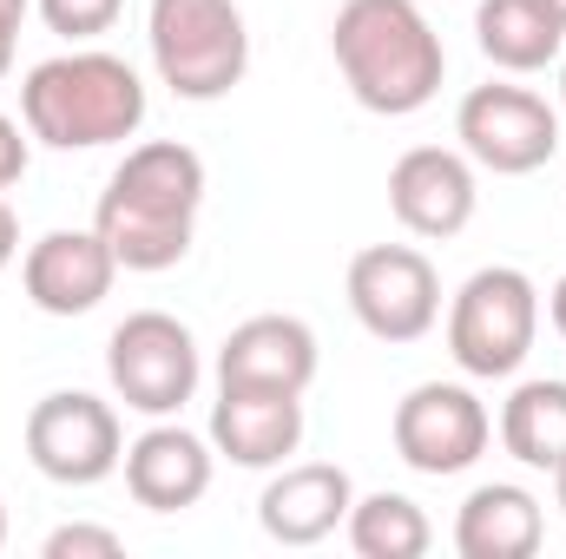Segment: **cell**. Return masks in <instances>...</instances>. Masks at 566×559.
Returning <instances> with one entry per match:
<instances>
[{"mask_svg": "<svg viewBox=\"0 0 566 559\" xmlns=\"http://www.w3.org/2000/svg\"><path fill=\"white\" fill-rule=\"evenodd\" d=\"M198 204H205V158L178 139L133 145L119 158V171L99 191L93 231L113 244L119 271H171L191 251L198 231Z\"/></svg>", "mask_w": 566, "mask_h": 559, "instance_id": "cell-1", "label": "cell"}, {"mask_svg": "<svg viewBox=\"0 0 566 559\" xmlns=\"http://www.w3.org/2000/svg\"><path fill=\"white\" fill-rule=\"evenodd\" d=\"M329 53L356 106L382 119L422 113L448 73V46L416 0H343L329 27Z\"/></svg>", "mask_w": 566, "mask_h": 559, "instance_id": "cell-2", "label": "cell"}, {"mask_svg": "<svg viewBox=\"0 0 566 559\" xmlns=\"http://www.w3.org/2000/svg\"><path fill=\"white\" fill-rule=\"evenodd\" d=\"M20 119H27V139L53 151H99L145 126V80L119 53L73 46L40 60L20 80Z\"/></svg>", "mask_w": 566, "mask_h": 559, "instance_id": "cell-3", "label": "cell"}, {"mask_svg": "<svg viewBox=\"0 0 566 559\" xmlns=\"http://www.w3.org/2000/svg\"><path fill=\"white\" fill-rule=\"evenodd\" d=\"M145 40L158 80L191 106L224 99L251 73V27L238 0H151Z\"/></svg>", "mask_w": 566, "mask_h": 559, "instance_id": "cell-4", "label": "cell"}, {"mask_svg": "<svg viewBox=\"0 0 566 559\" xmlns=\"http://www.w3.org/2000/svg\"><path fill=\"white\" fill-rule=\"evenodd\" d=\"M541 336V289L514 264H488L454 289L448 303V356L474 382H501L527 362Z\"/></svg>", "mask_w": 566, "mask_h": 559, "instance_id": "cell-5", "label": "cell"}, {"mask_svg": "<svg viewBox=\"0 0 566 559\" xmlns=\"http://www.w3.org/2000/svg\"><path fill=\"white\" fill-rule=\"evenodd\" d=\"M106 376H113V395L126 409H139L151 421L178 415L198 395V376H205L198 336L165 309H133L106 342Z\"/></svg>", "mask_w": 566, "mask_h": 559, "instance_id": "cell-6", "label": "cell"}, {"mask_svg": "<svg viewBox=\"0 0 566 559\" xmlns=\"http://www.w3.org/2000/svg\"><path fill=\"white\" fill-rule=\"evenodd\" d=\"M27 461L60 487H99L126 461V428L113 415V402L86 389H53L27 415Z\"/></svg>", "mask_w": 566, "mask_h": 559, "instance_id": "cell-7", "label": "cell"}, {"mask_svg": "<svg viewBox=\"0 0 566 559\" xmlns=\"http://www.w3.org/2000/svg\"><path fill=\"white\" fill-rule=\"evenodd\" d=\"M461 151L494 178H527L560 151V113L527 86H474L454 113Z\"/></svg>", "mask_w": 566, "mask_h": 559, "instance_id": "cell-8", "label": "cell"}, {"mask_svg": "<svg viewBox=\"0 0 566 559\" xmlns=\"http://www.w3.org/2000/svg\"><path fill=\"white\" fill-rule=\"evenodd\" d=\"M349 309L376 342H422L441 323V277L416 244H369L349 257Z\"/></svg>", "mask_w": 566, "mask_h": 559, "instance_id": "cell-9", "label": "cell"}, {"mask_svg": "<svg viewBox=\"0 0 566 559\" xmlns=\"http://www.w3.org/2000/svg\"><path fill=\"white\" fill-rule=\"evenodd\" d=\"M488 441H494V415L461 382H416L396 402V454L428 481L468 474L488 454Z\"/></svg>", "mask_w": 566, "mask_h": 559, "instance_id": "cell-10", "label": "cell"}, {"mask_svg": "<svg viewBox=\"0 0 566 559\" xmlns=\"http://www.w3.org/2000/svg\"><path fill=\"white\" fill-rule=\"evenodd\" d=\"M474 158L448 145H416L389 165V211L409 238H461L474 218Z\"/></svg>", "mask_w": 566, "mask_h": 559, "instance_id": "cell-11", "label": "cell"}, {"mask_svg": "<svg viewBox=\"0 0 566 559\" xmlns=\"http://www.w3.org/2000/svg\"><path fill=\"white\" fill-rule=\"evenodd\" d=\"M113 277H119V257L99 231H46L27 264H20V283H27V303L40 316H86L113 296Z\"/></svg>", "mask_w": 566, "mask_h": 559, "instance_id": "cell-12", "label": "cell"}, {"mask_svg": "<svg viewBox=\"0 0 566 559\" xmlns=\"http://www.w3.org/2000/svg\"><path fill=\"white\" fill-rule=\"evenodd\" d=\"M316 382V329L303 316H251L218 349V389L303 395Z\"/></svg>", "mask_w": 566, "mask_h": 559, "instance_id": "cell-13", "label": "cell"}, {"mask_svg": "<svg viewBox=\"0 0 566 559\" xmlns=\"http://www.w3.org/2000/svg\"><path fill=\"white\" fill-rule=\"evenodd\" d=\"M211 441H198L178 421H151L139 441L126 447V494L139 500L145 514H185L211 494Z\"/></svg>", "mask_w": 566, "mask_h": 559, "instance_id": "cell-14", "label": "cell"}, {"mask_svg": "<svg viewBox=\"0 0 566 559\" xmlns=\"http://www.w3.org/2000/svg\"><path fill=\"white\" fill-rule=\"evenodd\" d=\"M349 507H356V481L336 461H303V467H283L258 494V527L277 547H316L349 520Z\"/></svg>", "mask_w": 566, "mask_h": 559, "instance_id": "cell-15", "label": "cell"}, {"mask_svg": "<svg viewBox=\"0 0 566 559\" xmlns=\"http://www.w3.org/2000/svg\"><path fill=\"white\" fill-rule=\"evenodd\" d=\"M211 447L231 467H283L303 447V395L218 389V402H211Z\"/></svg>", "mask_w": 566, "mask_h": 559, "instance_id": "cell-16", "label": "cell"}, {"mask_svg": "<svg viewBox=\"0 0 566 559\" xmlns=\"http://www.w3.org/2000/svg\"><path fill=\"white\" fill-rule=\"evenodd\" d=\"M547 540V514L527 487L488 481L454 514V553L461 559H534Z\"/></svg>", "mask_w": 566, "mask_h": 559, "instance_id": "cell-17", "label": "cell"}, {"mask_svg": "<svg viewBox=\"0 0 566 559\" xmlns=\"http://www.w3.org/2000/svg\"><path fill=\"white\" fill-rule=\"evenodd\" d=\"M474 33L501 73H541L566 53V20L547 0H481Z\"/></svg>", "mask_w": 566, "mask_h": 559, "instance_id": "cell-18", "label": "cell"}, {"mask_svg": "<svg viewBox=\"0 0 566 559\" xmlns=\"http://www.w3.org/2000/svg\"><path fill=\"white\" fill-rule=\"evenodd\" d=\"M501 447L521 461V467H541L554 474L566 461V382L541 376V382H521L501 409Z\"/></svg>", "mask_w": 566, "mask_h": 559, "instance_id": "cell-19", "label": "cell"}, {"mask_svg": "<svg viewBox=\"0 0 566 559\" xmlns=\"http://www.w3.org/2000/svg\"><path fill=\"white\" fill-rule=\"evenodd\" d=\"M343 534H349V547L363 559H422L428 540H434V527H428V514L409 500V494H363L356 507H349V520H343Z\"/></svg>", "mask_w": 566, "mask_h": 559, "instance_id": "cell-20", "label": "cell"}, {"mask_svg": "<svg viewBox=\"0 0 566 559\" xmlns=\"http://www.w3.org/2000/svg\"><path fill=\"white\" fill-rule=\"evenodd\" d=\"M40 20L60 33V40H99L113 33V20L126 13V0H33Z\"/></svg>", "mask_w": 566, "mask_h": 559, "instance_id": "cell-21", "label": "cell"}, {"mask_svg": "<svg viewBox=\"0 0 566 559\" xmlns=\"http://www.w3.org/2000/svg\"><path fill=\"white\" fill-rule=\"evenodd\" d=\"M46 559H119L126 553V540L113 534V527H86V520H66V527H53L46 534Z\"/></svg>", "mask_w": 566, "mask_h": 559, "instance_id": "cell-22", "label": "cell"}, {"mask_svg": "<svg viewBox=\"0 0 566 559\" xmlns=\"http://www.w3.org/2000/svg\"><path fill=\"white\" fill-rule=\"evenodd\" d=\"M27 178V139H20V126L0 113V191H13Z\"/></svg>", "mask_w": 566, "mask_h": 559, "instance_id": "cell-23", "label": "cell"}, {"mask_svg": "<svg viewBox=\"0 0 566 559\" xmlns=\"http://www.w3.org/2000/svg\"><path fill=\"white\" fill-rule=\"evenodd\" d=\"M20 257V218H13V204H7V191H0V271Z\"/></svg>", "mask_w": 566, "mask_h": 559, "instance_id": "cell-24", "label": "cell"}, {"mask_svg": "<svg viewBox=\"0 0 566 559\" xmlns=\"http://www.w3.org/2000/svg\"><path fill=\"white\" fill-rule=\"evenodd\" d=\"M13 46H20V27L0 20V80H7V66H13Z\"/></svg>", "mask_w": 566, "mask_h": 559, "instance_id": "cell-25", "label": "cell"}, {"mask_svg": "<svg viewBox=\"0 0 566 559\" xmlns=\"http://www.w3.org/2000/svg\"><path fill=\"white\" fill-rule=\"evenodd\" d=\"M547 309H554V329H560V336H566V277L554 283V303H547Z\"/></svg>", "mask_w": 566, "mask_h": 559, "instance_id": "cell-26", "label": "cell"}, {"mask_svg": "<svg viewBox=\"0 0 566 559\" xmlns=\"http://www.w3.org/2000/svg\"><path fill=\"white\" fill-rule=\"evenodd\" d=\"M27 7H33V0H0V20H13V27H20V20H27Z\"/></svg>", "mask_w": 566, "mask_h": 559, "instance_id": "cell-27", "label": "cell"}, {"mask_svg": "<svg viewBox=\"0 0 566 559\" xmlns=\"http://www.w3.org/2000/svg\"><path fill=\"white\" fill-rule=\"evenodd\" d=\"M554 500H560V514H566V461L554 467Z\"/></svg>", "mask_w": 566, "mask_h": 559, "instance_id": "cell-28", "label": "cell"}, {"mask_svg": "<svg viewBox=\"0 0 566 559\" xmlns=\"http://www.w3.org/2000/svg\"><path fill=\"white\" fill-rule=\"evenodd\" d=\"M560 113H566V53H560Z\"/></svg>", "mask_w": 566, "mask_h": 559, "instance_id": "cell-29", "label": "cell"}, {"mask_svg": "<svg viewBox=\"0 0 566 559\" xmlns=\"http://www.w3.org/2000/svg\"><path fill=\"white\" fill-rule=\"evenodd\" d=\"M0 547H7V507H0Z\"/></svg>", "mask_w": 566, "mask_h": 559, "instance_id": "cell-30", "label": "cell"}, {"mask_svg": "<svg viewBox=\"0 0 566 559\" xmlns=\"http://www.w3.org/2000/svg\"><path fill=\"white\" fill-rule=\"evenodd\" d=\"M547 7H554V13H560V20H566V0H547Z\"/></svg>", "mask_w": 566, "mask_h": 559, "instance_id": "cell-31", "label": "cell"}]
</instances>
